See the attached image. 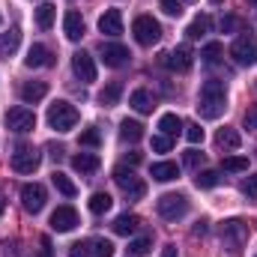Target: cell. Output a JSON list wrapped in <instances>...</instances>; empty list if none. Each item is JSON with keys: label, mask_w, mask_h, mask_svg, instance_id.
Instances as JSON below:
<instances>
[{"label": "cell", "mask_w": 257, "mask_h": 257, "mask_svg": "<svg viewBox=\"0 0 257 257\" xmlns=\"http://www.w3.org/2000/svg\"><path fill=\"white\" fill-rule=\"evenodd\" d=\"M120 138L128 141V144H138V141L144 138V126H141L138 120H123V123H120Z\"/></svg>", "instance_id": "4316f807"}, {"label": "cell", "mask_w": 257, "mask_h": 257, "mask_svg": "<svg viewBox=\"0 0 257 257\" xmlns=\"http://www.w3.org/2000/svg\"><path fill=\"white\" fill-rule=\"evenodd\" d=\"M186 138H189V144H200L203 141V128L192 123V126H186Z\"/></svg>", "instance_id": "60d3db41"}, {"label": "cell", "mask_w": 257, "mask_h": 257, "mask_svg": "<svg viewBox=\"0 0 257 257\" xmlns=\"http://www.w3.org/2000/svg\"><path fill=\"white\" fill-rule=\"evenodd\" d=\"M42 162V153L36 147H18L15 156H12V171L15 174H33Z\"/></svg>", "instance_id": "9c48e42d"}, {"label": "cell", "mask_w": 257, "mask_h": 257, "mask_svg": "<svg viewBox=\"0 0 257 257\" xmlns=\"http://www.w3.org/2000/svg\"><path fill=\"white\" fill-rule=\"evenodd\" d=\"M114 183L120 186V192L126 194L128 200H141L144 194H147V186H144V180L132 171V168H126V165H120V168H114Z\"/></svg>", "instance_id": "277c9868"}, {"label": "cell", "mask_w": 257, "mask_h": 257, "mask_svg": "<svg viewBox=\"0 0 257 257\" xmlns=\"http://www.w3.org/2000/svg\"><path fill=\"white\" fill-rule=\"evenodd\" d=\"M54 15H57V6H54V3H42V6L36 9V24H39V30H51V27H54Z\"/></svg>", "instance_id": "484cf974"}, {"label": "cell", "mask_w": 257, "mask_h": 257, "mask_svg": "<svg viewBox=\"0 0 257 257\" xmlns=\"http://www.w3.org/2000/svg\"><path fill=\"white\" fill-rule=\"evenodd\" d=\"M230 57L239 66H254L257 63V36L254 33H239L230 45Z\"/></svg>", "instance_id": "8992f818"}, {"label": "cell", "mask_w": 257, "mask_h": 257, "mask_svg": "<svg viewBox=\"0 0 257 257\" xmlns=\"http://www.w3.org/2000/svg\"><path fill=\"white\" fill-rule=\"evenodd\" d=\"M215 144H218L221 150H239V147H242V138H239L236 128H218Z\"/></svg>", "instance_id": "cb8c5ba5"}, {"label": "cell", "mask_w": 257, "mask_h": 257, "mask_svg": "<svg viewBox=\"0 0 257 257\" xmlns=\"http://www.w3.org/2000/svg\"><path fill=\"white\" fill-rule=\"evenodd\" d=\"M221 54H224L221 42H206V45H203V51H200V57H203L206 63H215V60H218Z\"/></svg>", "instance_id": "d590c367"}, {"label": "cell", "mask_w": 257, "mask_h": 257, "mask_svg": "<svg viewBox=\"0 0 257 257\" xmlns=\"http://www.w3.org/2000/svg\"><path fill=\"white\" fill-rule=\"evenodd\" d=\"M221 183V174L218 171H200L197 177H194V186L197 189H215Z\"/></svg>", "instance_id": "d6a6232c"}, {"label": "cell", "mask_w": 257, "mask_h": 257, "mask_svg": "<svg viewBox=\"0 0 257 257\" xmlns=\"http://www.w3.org/2000/svg\"><path fill=\"white\" fill-rule=\"evenodd\" d=\"M75 224H78V212H75V206H57V209L51 212V230H57V233H69V230H75Z\"/></svg>", "instance_id": "5bb4252c"}, {"label": "cell", "mask_w": 257, "mask_h": 257, "mask_svg": "<svg viewBox=\"0 0 257 257\" xmlns=\"http://www.w3.org/2000/svg\"><path fill=\"white\" fill-rule=\"evenodd\" d=\"M51 183H54V189L63 194V197H75V194H78L75 183H72V180H69L66 174H60V171H54V174H51Z\"/></svg>", "instance_id": "f546056e"}, {"label": "cell", "mask_w": 257, "mask_h": 257, "mask_svg": "<svg viewBox=\"0 0 257 257\" xmlns=\"http://www.w3.org/2000/svg\"><path fill=\"white\" fill-rule=\"evenodd\" d=\"M183 162H186V168H194V171H197V168L203 165V153H197V150H189V153L183 156Z\"/></svg>", "instance_id": "f35d334b"}, {"label": "cell", "mask_w": 257, "mask_h": 257, "mask_svg": "<svg viewBox=\"0 0 257 257\" xmlns=\"http://www.w3.org/2000/svg\"><path fill=\"white\" fill-rule=\"evenodd\" d=\"M78 141H81V147H99V144H102V135H99L96 128H84Z\"/></svg>", "instance_id": "8d00e7d4"}, {"label": "cell", "mask_w": 257, "mask_h": 257, "mask_svg": "<svg viewBox=\"0 0 257 257\" xmlns=\"http://www.w3.org/2000/svg\"><path fill=\"white\" fill-rule=\"evenodd\" d=\"M150 245H153V239H150V236L132 239V242H128V254H132V257H144L147 251H150Z\"/></svg>", "instance_id": "e575fe53"}, {"label": "cell", "mask_w": 257, "mask_h": 257, "mask_svg": "<svg viewBox=\"0 0 257 257\" xmlns=\"http://www.w3.org/2000/svg\"><path fill=\"white\" fill-rule=\"evenodd\" d=\"M36 257H54V251H51V239H48V236L39 239V254Z\"/></svg>", "instance_id": "ee69618b"}, {"label": "cell", "mask_w": 257, "mask_h": 257, "mask_svg": "<svg viewBox=\"0 0 257 257\" xmlns=\"http://www.w3.org/2000/svg\"><path fill=\"white\" fill-rule=\"evenodd\" d=\"M48 150H51V159H54V162H60V156H63V147H57V144H51Z\"/></svg>", "instance_id": "bcb514c9"}, {"label": "cell", "mask_w": 257, "mask_h": 257, "mask_svg": "<svg viewBox=\"0 0 257 257\" xmlns=\"http://www.w3.org/2000/svg\"><path fill=\"white\" fill-rule=\"evenodd\" d=\"M45 200H48L45 186H39V183H27V186H21V206H24L27 212H33V215L42 212Z\"/></svg>", "instance_id": "30bf717a"}, {"label": "cell", "mask_w": 257, "mask_h": 257, "mask_svg": "<svg viewBox=\"0 0 257 257\" xmlns=\"http://www.w3.org/2000/svg\"><path fill=\"white\" fill-rule=\"evenodd\" d=\"M209 24H212V18H209V15H197L192 24H189L186 36H189V39H200V36H203V33L209 30Z\"/></svg>", "instance_id": "1f68e13d"}, {"label": "cell", "mask_w": 257, "mask_h": 257, "mask_svg": "<svg viewBox=\"0 0 257 257\" xmlns=\"http://www.w3.org/2000/svg\"><path fill=\"white\" fill-rule=\"evenodd\" d=\"M159 128H162V135L174 138V135H180V128H183V120H180L177 114H162V120H159Z\"/></svg>", "instance_id": "4dcf8cb0"}, {"label": "cell", "mask_w": 257, "mask_h": 257, "mask_svg": "<svg viewBox=\"0 0 257 257\" xmlns=\"http://www.w3.org/2000/svg\"><path fill=\"white\" fill-rule=\"evenodd\" d=\"M156 212L165 218V221H180L186 212H189V200L183 194H162L156 200Z\"/></svg>", "instance_id": "52a82bcc"}, {"label": "cell", "mask_w": 257, "mask_h": 257, "mask_svg": "<svg viewBox=\"0 0 257 257\" xmlns=\"http://www.w3.org/2000/svg\"><path fill=\"white\" fill-rule=\"evenodd\" d=\"M203 233H206V221H200V224L194 227V236H203Z\"/></svg>", "instance_id": "c3c4849f"}, {"label": "cell", "mask_w": 257, "mask_h": 257, "mask_svg": "<svg viewBox=\"0 0 257 257\" xmlns=\"http://www.w3.org/2000/svg\"><path fill=\"white\" fill-rule=\"evenodd\" d=\"M245 3H248V6H254V9H257V0H245Z\"/></svg>", "instance_id": "f907efd6"}, {"label": "cell", "mask_w": 257, "mask_h": 257, "mask_svg": "<svg viewBox=\"0 0 257 257\" xmlns=\"http://www.w3.org/2000/svg\"><path fill=\"white\" fill-rule=\"evenodd\" d=\"M128 105L138 111V114H150L156 105H153V96L147 93V90H135L132 96H128Z\"/></svg>", "instance_id": "d4e9b609"}, {"label": "cell", "mask_w": 257, "mask_h": 257, "mask_svg": "<svg viewBox=\"0 0 257 257\" xmlns=\"http://www.w3.org/2000/svg\"><path fill=\"white\" fill-rule=\"evenodd\" d=\"M111 227H114V233H117V236H132V233H138V230H141V218H138L135 212H123V215H117V218H114V224H111Z\"/></svg>", "instance_id": "e0dca14e"}, {"label": "cell", "mask_w": 257, "mask_h": 257, "mask_svg": "<svg viewBox=\"0 0 257 257\" xmlns=\"http://www.w3.org/2000/svg\"><path fill=\"white\" fill-rule=\"evenodd\" d=\"M128 48L120 45V42H102V63L111 66V69H120V66L128 63Z\"/></svg>", "instance_id": "4fadbf2b"}, {"label": "cell", "mask_w": 257, "mask_h": 257, "mask_svg": "<svg viewBox=\"0 0 257 257\" xmlns=\"http://www.w3.org/2000/svg\"><path fill=\"white\" fill-rule=\"evenodd\" d=\"M72 168L78 174H96L99 171V156L96 153H78V156H72Z\"/></svg>", "instance_id": "44dd1931"}, {"label": "cell", "mask_w": 257, "mask_h": 257, "mask_svg": "<svg viewBox=\"0 0 257 257\" xmlns=\"http://www.w3.org/2000/svg\"><path fill=\"white\" fill-rule=\"evenodd\" d=\"M248 236H251V230H248L245 221H239V218H227V221H221V242H224V248H227V254L230 257L242 254V245L248 242Z\"/></svg>", "instance_id": "7a4b0ae2"}, {"label": "cell", "mask_w": 257, "mask_h": 257, "mask_svg": "<svg viewBox=\"0 0 257 257\" xmlns=\"http://www.w3.org/2000/svg\"><path fill=\"white\" fill-rule=\"evenodd\" d=\"M239 192L245 194L248 200H257V177H248V180H242V186H239Z\"/></svg>", "instance_id": "74e56055"}, {"label": "cell", "mask_w": 257, "mask_h": 257, "mask_svg": "<svg viewBox=\"0 0 257 257\" xmlns=\"http://www.w3.org/2000/svg\"><path fill=\"white\" fill-rule=\"evenodd\" d=\"M48 126L54 128V132H72V128L78 126V111H75V105H69V102H54V105H48Z\"/></svg>", "instance_id": "3957f363"}, {"label": "cell", "mask_w": 257, "mask_h": 257, "mask_svg": "<svg viewBox=\"0 0 257 257\" xmlns=\"http://www.w3.org/2000/svg\"><path fill=\"white\" fill-rule=\"evenodd\" d=\"M72 69H75V75H78L84 84L96 81V63H93V57H90L87 51H75V54H72Z\"/></svg>", "instance_id": "9a60e30c"}, {"label": "cell", "mask_w": 257, "mask_h": 257, "mask_svg": "<svg viewBox=\"0 0 257 257\" xmlns=\"http://www.w3.org/2000/svg\"><path fill=\"white\" fill-rule=\"evenodd\" d=\"M111 206H114V200H111L108 192H96L90 197V212H93V215H105Z\"/></svg>", "instance_id": "83f0119b"}, {"label": "cell", "mask_w": 257, "mask_h": 257, "mask_svg": "<svg viewBox=\"0 0 257 257\" xmlns=\"http://www.w3.org/2000/svg\"><path fill=\"white\" fill-rule=\"evenodd\" d=\"M153 150H156V153H168V150H171V138H168V135H156V138H153Z\"/></svg>", "instance_id": "b9f144b4"}, {"label": "cell", "mask_w": 257, "mask_h": 257, "mask_svg": "<svg viewBox=\"0 0 257 257\" xmlns=\"http://www.w3.org/2000/svg\"><path fill=\"white\" fill-rule=\"evenodd\" d=\"M45 96H48V84H45V81H27V84L21 87V99H24L27 105L42 102Z\"/></svg>", "instance_id": "ffe728a7"}, {"label": "cell", "mask_w": 257, "mask_h": 257, "mask_svg": "<svg viewBox=\"0 0 257 257\" xmlns=\"http://www.w3.org/2000/svg\"><path fill=\"white\" fill-rule=\"evenodd\" d=\"M162 257H177V245H165L162 248Z\"/></svg>", "instance_id": "7dc6e473"}, {"label": "cell", "mask_w": 257, "mask_h": 257, "mask_svg": "<svg viewBox=\"0 0 257 257\" xmlns=\"http://www.w3.org/2000/svg\"><path fill=\"white\" fill-rule=\"evenodd\" d=\"M3 209H6V203H3V200H0V215H3Z\"/></svg>", "instance_id": "816d5d0a"}, {"label": "cell", "mask_w": 257, "mask_h": 257, "mask_svg": "<svg viewBox=\"0 0 257 257\" xmlns=\"http://www.w3.org/2000/svg\"><path fill=\"white\" fill-rule=\"evenodd\" d=\"M63 33H66V39H72V42H78V39L84 36V18H81V12H75V9H69V12H66Z\"/></svg>", "instance_id": "ac0fdd59"}, {"label": "cell", "mask_w": 257, "mask_h": 257, "mask_svg": "<svg viewBox=\"0 0 257 257\" xmlns=\"http://www.w3.org/2000/svg\"><path fill=\"white\" fill-rule=\"evenodd\" d=\"M197 114L203 120H218L224 111H227V90H224V81H203L200 84V96H197Z\"/></svg>", "instance_id": "6da1fadb"}, {"label": "cell", "mask_w": 257, "mask_h": 257, "mask_svg": "<svg viewBox=\"0 0 257 257\" xmlns=\"http://www.w3.org/2000/svg\"><path fill=\"white\" fill-rule=\"evenodd\" d=\"M18 45H21V33L15 27L6 30V33H0V57H12L18 51Z\"/></svg>", "instance_id": "603a6c76"}, {"label": "cell", "mask_w": 257, "mask_h": 257, "mask_svg": "<svg viewBox=\"0 0 257 257\" xmlns=\"http://www.w3.org/2000/svg\"><path fill=\"white\" fill-rule=\"evenodd\" d=\"M0 21H3V18H0Z\"/></svg>", "instance_id": "db71d44e"}, {"label": "cell", "mask_w": 257, "mask_h": 257, "mask_svg": "<svg viewBox=\"0 0 257 257\" xmlns=\"http://www.w3.org/2000/svg\"><path fill=\"white\" fill-rule=\"evenodd\" d=\"M236 27H239V18H236V15H224V18H221V30H224V33H230V30H236Z\"/></svg>", "instance_id": "7bdbcfd3"}, {"label": "cell", "mask_w": 257, "mask_h": 257, "mask_svg": "<svg viewBox=\"0 0 257 257\" xmlns=\"http://www.w3.org/2000/svg\"><path fill=\"white\" fill-rule=\"evenodd\" d=\"M189 3H194V0H189Z\"/></svg>", "instance_id": "f5cc1de1"}, {"label": "cell", "mask_w": 257, "mask_h": 257, "mask_svg": "<svg viewBox=\"0 0 257 257\" xmlns=\"http://www.w3.org/2000/svg\"><path fill=\"white\" fill-rule=\"evenodd\" d=\"M24 63L30 66V69H42V66H51V51L45 48V45H30V51H27V57H24Z\"/></svg>", "instance_id": "d6986e66"}, {"label": "cell", "mask_w": 257, "mask_h": 257, "mask_svg": "<svg viewBox=\"0 0 257 257\" xmlns=\"http://www.w3.org/2000/svg\"><path fill=\"white\" fill-rule=\"evenodd\" d=\"M120 96H123V84H120V81H111V84L99 93V102L111 108V105H117V102H120Z\"/></svg>", "instance_id": "f1b7e54d"}, {"label": "cell", "mask_w": 257, "mask_h": 257, "mask_svg": "<svg viewBox=\"0 0 257 257\" xmlns=\"http://www.w3.org/2000/svg\"><path fill=\"white\" fill-rule=\"evenodd\" d=\"M150 174H153L156 183H171V180L180 177V168H177L174 162H156V165L150 168Z\"/></svg>", "instance_id": "7402d4cb"}, {"label": "cell", "mask_w": 257, "mask_h": 257, "mask_svg": "<svg viewBox=\"0 0 257 257\" xmlns=\"http://www.w3.org/2000/svg\"><path fill=\"white\" fill-rule=\"evenodd\" d=\"M162 9H165L168 15H174V18L183 15V3H180V0H162Z\"/></svg>", "instance_id": "ab89813d"}, {"label": "cell", "mask_w": 257, "mask_h": 257, "mask_svg": "<svg viewBox=\"0 0 257 257\" xmlns=\"http://www.w3.org/2000/svg\"><path fill=\"white\" fill-rule=\"evenodd\" d=\"M221 168L230 171V174H242V171H248V159H245V156H227V159L221 162Z\"/></svg>", "instance_id": "836d02e7"}, {"label": "cell", "mask_w": 257, "mask_h": 257, "mask_svg": "<svg viewBox=\"0 0 257 257\" xmlns=\"http://www.w3.org/2000/svg\"><path fill=\"white\" fill-rule=\"evenodd\" d=\"M126 159H128V162H132V165H138V162H141V153H128Z\"/></svg>", "instance_id": "681fc988"}, {"label": "cell", "mask_w": 257, "mask_h": 257, "mask_svg": "<svg viewBox=\"0 0 257 257\" xmlns=\"http://www.w3.org/2000/svg\"><path fill=\"white\" fill-rule=\"evenodd\" d=\"M162 63L168 66V69H174V72H189L194 63V54L189 45H177L174 51H168V54H162Z\"/></svg>", "instance_id": "7c38bea8"}, {"label": "cell", "mask_w": 257, "mask_h": 257, "mask_svg": "<svg viewBox=\"0 0 257 257\" xmlns=\"http://www.w3.org/2000/svg\"><path fill=\"white\" fill-rule=\"evenodd\" d=\"M132 33H135L138 45H156L162 39V24L153 15H138L132 21Z\"/></svg>", "instance_id": "5b68a950"}, {"label": "cell", "mask_w": 257, "mask_h": 257, "mask_svg": "<svg viewBox=\"0 0 257 257\" xmlns=\"http://www.w3.org/2000/svg\"><path fill=\"white\" fill-rule=\"evenodd\" d=\"M245 128H257V105L245 111Z\"/></svg>", "instance_id": "f6af8a7d"}, {"label": "cell", "mask_w": 257, "mask_h": 257, "mask_svg": "<svg viewBox=\"0 0 257 257\" xmlns=\"http://www.w3.org/2000/svg\"><path fill=\"white\" fill-rule=\"evenodd\" d=\"M99 30L105 36H120L123 33V12L120 9H108L102 18H99Z\"/></svg>", "instance_id": "2e32d148"}, {"label": "cell", "mask_w": 257, "mask_h": 257, "mask_svg": "<svg viewBox=\"0 0 257 257\" xmlns=\"http://www.w3.org/2000/svg\"><path fill=\"white\" fill-rule=\"evenodd\" d=\"M6 126L12 128V132H18V135H27V132L36 128V114H33L30 108H24V105L9 108V111H6Z\"/></svg>", "instance_id": "ba28073f"}, {"label": "cell", "mask_w": 257, "mask_h": 257, "mask_svg": "<svg viewBox=\"0 0 257 257\" xmlns=\"http://www.w3.org/2000/svg\"><path fill=\"white\" fill-rule=\"evenodd\" d=\"M72 257H114V245L108 239H87V242H75Z\"/></svg>", "instance_id": "8fae6325"}]
</instances>
